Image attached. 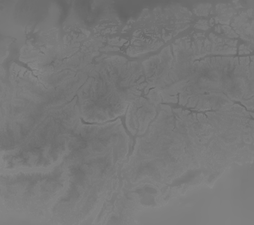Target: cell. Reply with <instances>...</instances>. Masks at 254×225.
I'll list each match as a JSON object with an SVG mask.
<instances>
[{"instance_id": "cell-1", "label": "cell", "mask_w": 254, "mask_h": 225, "mask_svg": "<svg viewBox=\"0 0 254 225\" xmlns=\"http://www.w3.org/2000/svg\"><path fill=\"white\" fill-rule=\"evenodd\" d=\"M253 146L254 120L239 104L205 113L160 104L121 174L132 184L169 185L192 171L215 174L252 161Z\"/></svg>"}, {"instance_id": "cell-2", "label": "cell", "mask_w": 254, "mask_h": 225, "mask_svg": "<svg viewBox=\"0 0 254 225\" xmlns=\"http://www.w3.org/2000/svg\"><path fill=\"white\" fill-rule=\"evenodd\" d=\"M89 72L48 87L12 63L8 83L1 85V170L63 163L84 127L77 94Z\"/></svg>"}, {"instance_id": "cell-3", "label": "cell", "mask_w": 254, "mask_h": 225, "mask_svg": "<svg viewBox=\"0 0 254 225\" xmlns=\"http://www.w3.org/2000/svg\"><path fill=\"white\" fill-rule=\"evenodd\" d=\"M177 39L171 45L168 78L157 98L197 112L216 111L238 101L254 111V57H201L229 54L225 42L213 33Z\"/></svg>"}, {"instance_id": "cell-4", "label": "cell", "mask_w": 254, "mask_h": 225, "mask_svg": "<svg viewBox=\"0 0 254 225\" xmlns=\"http://www.w3.org/2000/svg\"><path fill=\"white\" fill-rule=\"evenodd\" d=\"M129 137L121 119L84 124L65 160L69 181L48 222L80 224L100 211L118 190Z\"/></svg>"}, {"instance_id": "cell-5", "label": "cell", "mask_w": 254, "mask_h": 225, "mask_svg": "<svg viewBox=\"0 0 254 225\" xmlns=\"http://www.w3.org/2000/svg\"><path fill=\"white\" fill-rule=\"evenodd\" d=\"M142 66L121 56L95 64L77 92L80 116L89 124H105L125 114L145 88Z\"/></svg>"}, {"instance_id": "cell-6", "label": "cell", "mask_w": 254, "mask_h": 225, "mask_svg": "<svg viewBox=\"0 0 254 225\" xmlns=\"http://www.w3.org/2000/svg\"><path fill=\"white\" fill-rule=\"evenodd\" d=\"M69 176L64 161L50 168L1 170V208L5 214L47 221Z\"/></svg>"}, {"instance_id": "cell-7", "label": "cell", "mask_w": 254, "mask_h": 225, "mask_svg": "<svg viewBox=\"0 0 254 225\" xmlns=\"http://www.w3.org/2000/svg\"><path fill=\"white\" fill-rule=\"evenodd\" d=\"M157 115V109L155 104L146 98H136L126 111L127 130L133 136H143Z\"/></svg>"}, {"instance_id": "cell-8", "label": "cell", "mask_w": 254, "mask_h": 225, "mask_svg": "<svg viewBox=\"0 0 254 225\" xmlns=\"http://www.w3.org/2000/svg\"><path fill=\"white\" fill-rule=\"evenodd\" d=\"M231 26L238 37L254 44V9H249L235 18Z\"/></svg>"}, {"instance_id": "cell-9", "label": "cell", "mask_w": 254, "mask_h": 225, "mask_svg": "<svg viewBox=\"0 0 254 225\" xmlns=\"http://www.w3.org/2000/svg\"><path fill=\"white\" fill-rule=\"evenodd\" d=\"M217 13L218 15L215 18V21L219 23L228 25L235 14V9L227 4H219L217 5Z\"/></svg>"}, {"instance_id": "cell-10", "label": "cell", "mask_w": 254, "mask_h": 225, "mask_svg": "<svg viewBox=\"0 0 254 225\" xmlns=\"http://www.w3.org/2000/svg\"><path fill=\"white\" fill-rule=\"evenodd\" d=\"M210 8H211V4H208V3L198 4L195 7V15H199V16L207 15L209 14Z\"/></svg>"}, {"instance_id": "cell-11", "label": "cell", "mask_w": 254, "mask_h": 225, "mask_svg": "<svg viewBox=\"0 0 254 225\" xmlns=\"http://www.w3.org/2000/svg\"><path fill=\"white\" fill-rule=\"evenodd\" d=\"M239 51V53L241 54V55H243V54H249L253 51V48H250V45H243L240 47Z\"/></svg>"}]
</instances>
